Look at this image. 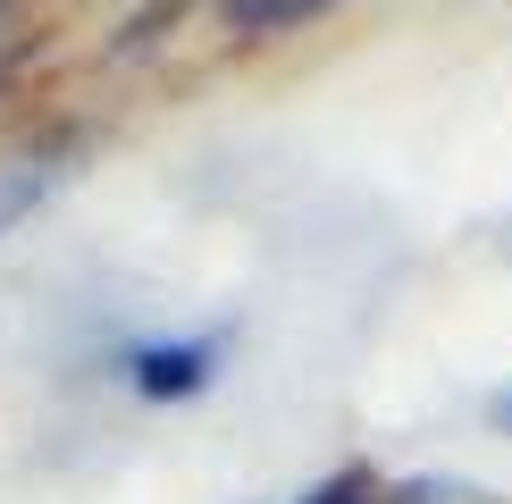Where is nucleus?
<instances>
[{
  "instance_id": "2",
  "label": "nucleus",
  "mask_w": 512,
  "mask_h": 504,
  "mask_svg": "<svg viewBox=\"0 0 512 504\" xmlns=\"http://www.w3.org/2000/svg\"><path fill=\"white\" fill-rule=\"evenodd\" d=\"M328 9H345V0H219V17L236 34H286V26H311Z\"/></svg>"
},
{
  "instance_id": "1",
  "label": "nucleus",
  "mask_w": 512,
  "mask_h": 504,
  "mask_svg": "<svg viewBox=\"0 0 512 504\" xmlns=\"http://www.w3.org/2000/svg\"><path fill=\"white\" fill-rule=\"evenodd\" d=\"M210 362H219V336H185V345H143L126 378H135V395H152V404H177V395H202L210 387Z\"/></svg>"
},
{
  "instance_id": "6",
  "label": "nucleus",
  "mask_w": 512,
  "mask_h": 504,
  "mask_svg": "<svg viewBox=\"0 0 512 504\" xmlns=\"http://www.w3.org/2000/svg\"><path fill=\"white\" fill-rule=\"evenodd\" d=\"M0 9H9V0H0Z\"/></svg>"
},
{
  "instance_id": "5",
  "label": "nucleus",
  "mask_w": 512,
  "mask_h": 504,
  "mask_svg": "<svg viewBox=\"0 0 512 504\" xmlns=\"http://www.w3.org/2000/svg\"><path fill=\"white\" fill-rule=\"evenodd\" d=\"M487 412H496V429H512V387L496 395V404H487Z\"/></svg>"
},
{
  "instance_id": "4",
  "label": "nucleus",
  "mask_w": 512,
  "mask_h": 504,
  "mask_svg": "<svg viewBox=\"0 0 512 504\" xmlns=\"http://www.w3.org/2000/svg\"><path fill=\"white\" fill-rule=\"evenodd\" d=\"M370 496H378V488H370V471H336L328 488H311L303 504H370Z\"/></svg>"
},
{
  "instance_id": "3",
  "label": "nucleus",
  "mask_w": 512,
  "mask_h": 504,
  "mask_svg": "<svg viewBox=\"0 0 512 504\" xmlns=\"http://www.w3.org/2000/svg\"><path fill=\"white\" fill-rule=\"evenodd\" d=\"M51 194V168H34V160H17V168H0V236H9L26 210Z\"/></svg>"
}]
</instances>
